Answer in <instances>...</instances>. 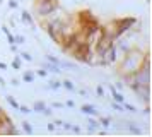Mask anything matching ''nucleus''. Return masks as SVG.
Segmentation results:
<instances>
[{
	"instance_id": "nucleus-1",
	"label": "nucleus",
	"mask_w": 152,
	"mask_h": 137,
	"mask_svg": "<svg viewBox=\"0 0 152 137\" xmlns=\"http://www.w3.org/2000/svg\"><path fill=\"white\" fill-rule=\"evenodd\" d=\"M145 52L138 50V48H132L120 58V63H118V72L121 75H128V74H135L138 68L142 67V62H144Z\"/></svg>"
},
{
	"instance_id": "nucleus-2",
	"label": "nucleus",
	"mask_w": 152,
	"mask_h": 137,
	"mask_svg": "<svg viewBox=\"0 0 152 137\" xmlns=\"http://www.w3.org/2000/svg\"><path fill=\"white\" fill-rule=\"evenodd\" d=\"M58 7V2H53V0H38L36 2V15H39V17H46L48 14H51V10Z\"/></svg>"
},
{
	"instance_id": "nucleus-3",
	"label": "nucleus",
	"mask_w": 152,
	"mask_h": 137,
	"mask_svg": "<svg viewBox=\"0 0 152 137\" xmlns=\"http://www.w3.org/2000/svg\"><path fill=\"white\" fill-rule=\"evenodd\" d=\"M103 38V27L101 26H96L94 29H89V31H86V45L92 50V48H96V45L99 43V40Z\"/></svg>"
},
{
	"instance_id": "nucleus-4",
	"label": "nucleus",
	"mask_w": 152,
	"mask_h": 137,
	"mask_svg": "<svg viewBox=\"0 0 152 137\" xmlns=\"http://www.w3.org/2000/svg\"><path fill=\"white\" fill-rule=\"evenodd\" d=\"M10 134H19V130L14 127L12 120L4 113L0 116V136H10Z\"/></svg>"
},
{
	"instance_id": "nucleus-5",
	"label": "nucleus",
	"mask_w": 152,
	"mask_h": 137,
	"mask_svg": "<svg viewBox=\"0 0 152 137\" xmlns=\"http://www.w3.org/2000/svg\"><path fill=\"white\" fill-rule=\"evenodd\" d=\"M118 60H120V55H118L115 45L101 53V63H103V65H111V63H115V62H118Z\"/></svg>"
},
{
	"instance_id": "nucleus-6",
	"label": "nucleus",
	"mask_w": 152,
	"mask_h": 137,
	"mask_svg": "<svg viewBox=\"0 0 152 137\" xmlns=\"http://www.w3.org/2000/svg\"><path fill=\"white\" fill-rule=\"evenodd\" d=\"M135 22H137V19H135V17H121V19H116L120 36H123V34L128 33L132 27L135 26Z\"/></svg>"
},
{
	"instance_id": "nucleus-7",
	"label": "nucleus",
	"mask_w": 152,
	"mask_h": 137,
	"mask_svg": "<svg viewBox=\"0 0 152 137\" xmlns=\"http://www.w3.org/2000/svg\"><path fill=\"white\" fill-rule=\"evenodd\" d=\"M101 27H103V34H104V36H110V38H113V40L120 38V31H118L116 19L106 22V24H104V26H101Z\"/></svg>"
},
{
	"instance_id": "nucleus-8",
	"label": "nucleus",
	"mask_w": 152,
	"mask_h": 137,
	"mask_svg": "<svg viewBox=\"0 0 152 137\" xmlns=\"http://www.w3.org/2000/svg\"><path fill=\"white\" fill-rule=\"evenodd\" d=\"M145 105H151V86H137L133 89Z\"/></svg>"
},
{
	"instance_id": "nucleus-9",
	"label": "nucleus",
	"mask_w": 152,
	"mask_h": 137,
	"mask_svg": "<svg viewBox=\"0 0 152 137\" xmlns=\"http://www.w3.org/2000/svg\"><path fill=\"white\" fill-rule=\"evenodd\" d=\"M33 111H38V113H43V115H51V110L45 105L43 101H36L34 103V106H33Z\"/></svg>"
},
{
	"instance_id": "nucleus-10",
	"label": "nucleus",
	"mask_w": 152,
	"mask_h": 137,
	"mask_svg": "<svg viewBox=\"0 0 152 137\" xmlns=\"http://www.w3.org/2000/svg\"><path fill=\"white\" fill-rule=\"evenodd\" d=\"M80 111L86 113V115H89V116H97V108L94 105H89V103L82 105V106H80Z\"/></svg>"
},
{
	"instance_id": "nucleus-11",
	"label": "nucleus",
	"mask_w": 152,
	"mask_h": 137,
	"mask_svg": "<svg viewBox=\"0 0 152 137\" xmlns=\"http://www.w3.org/2000/svg\"><path fill=\"white\" fill-rule=\"evenodd\" d=\"M43 68L46 70V72H53V74H60L62 72V68L58 63H51V62L46 60V63H43Z\"/></svg>"
},
{
	"instance_id": "nucleus-12",
	"label": "nucleus",
	"mask_w": 152,
	"mask_h": 137,
	"mask_svg": "<svg viewBox=\"0 0 152 137\" xmlns=\"http://www.w3.org/2000/svg\"><path fill=\"white\" fill-rule=\"evenodd\" d=\"M21 19H22V22H26V24H29L31 27H34V19H33V15H31L29 12L24 10V12L21 14Z\"/></svg>"
},
{
	"instance_id": "nucleus-13",
	"label": "nucleus",
	"mask_w": 152,
	"mask_h": 137,
	"mask_svg": "<svg viewBox=\"0 0 152 137\" xmlns=\"http://www.w3.org/2000/svg\"><path fill=\"white\" fill-rule=\"evenodd\" d=\"M111 94H113V101H116V103H125V96L121 94V91H113Z\"/></svg>"
},
{
	"instance_id": "nucleus-14",
	"label": "nucleus",
	"mask_w": 152,
	"mask_h": 137,
	"mask_svg": "<svg viewBox=\"0 0 152 137\" xmlns=\"http://www.w3.org/2000/svg\"><path fill=\"white\" fill-rule=\"evenodd\" d=\"M62 88H65L67 91H75V86H74V82L69 81V79H65V81H62Z\"/></svg>"
},
{
	"instance_id": "nucleus-15",
	"label": "nucleus",
	"mask_w": 152,
	"mask_h": 137,
	"mask_svg": "<svg viewBox=\"0 0 152 137\" xmlns=\"http://www.w3.org/2000/svg\"><path fill=\"white\" fill-rule=\"evenodd\" d=\"M34 77H36L34 72H24V75H22V81H24V82H33V81H34Z\"/></svg>"
},
{
	"instance_id": "nucleus-16",
	"label": "nucleus",
	"mask_w": 152,
	"mask_h": 137,
	"mask_svg": "<svg viewBox=\"0 0 152 137\" xmlns=\"http://www.w3.org/2000/svg\"><path fill=\"white\" fill-rule=\"evenodd\" d=\"M21 63H22L21 57H14V60H12V67H14V70H19V68H21Z\"/></svg>"
},
{
	"instance_id": "nucleus-17",
	"label": "nucleus",
	"mask_w": 152,
	"mask_h": 137,
	"mask_svg": "<svg viewBox=\"0 0 152 137\" xmlns=\"http://www.w3.org/2000/svg\"><path fill=\"white\" fill-rule=\"evenodd\" d=\"M97 127H99V120H96V118H89V130L91 132L96 130Z\"/></svg>"
},
{
	"instance_id": "nucleus-18",
	"label": "nucleus",
	"mask_w": 152,
	"mask_h": 137,
	"mask_svg": "<svg viewBox=\"0 0 152 137\" xmlns=\"http://www.w3.org/2000/svg\"><path fill=\"white\" fill-rule=\"evenodd\" d=\"M110 123H111V116H101V118H99V125L110 127Z\"/></svg>"
},
{
	"instance_id": "nucleus-19",
	"label": "nucleus",
	"mask_w": 152,
	"mask_h": 137,
	"mask_svg": "<svg viewBox=\"0 0 152 137\" xmlns=\"http://www.w3.org/2000/svg\"><path fill=\"white\" fill-rule=\"evenodd\" d=\"M5 98H7L9 105H10V106H12V108H14V110H17V108H19V103L15 101V99H14V98H12V96H5Z\"/></svg>"
},
{
	"instance_id": "nucleus-20",
	"label": "nucleus",
	"mask_w": 152,
	"mask_h": 137,
	"mask_svg": "<svg viewBox=\"0 0 152 137\" xmlns=\"http://www.w3.org/2000/svg\"><path fill=\"white\" fill-rule=\"evenodd\" d=\"M48 88H50V89H53V91H56V89L62 88V82H60V81H51Z\"/></svg>"
},
{
	"instance_id": "nucleus-21",
	"label": "nucleus",
	"mask_w": 152,
	"mask_h": 137,
	"mask_svg": "<svg viewBox=\"0 0 152 137\" xmlns=\"http://www.w3.org/2000/svg\"><path fill=\"white\" fill-rule=\"evenodd\" d=\"M111 106H113V110H116V111H123V103H116V101H113L111 103Z\"/></svg>"
},
{
	"instance_id": "nucleus-22",
	"label": "nucleus",
	"mask_w": 152,
	"mask_h": 137,
	"mask_svg": "<svg viewBox=\"0 0 152 137\" xmlns=\"http://www.w3.org/2000/svg\"><path fill=\"white\" fill-rule=\"evenodd\" d=\"M123 108L126 110V111H132V113H135V111H137V108H135L133 105H130V103H126V101L123 103Z\"/></svg>"
},
{
	"instance_id": "nucleus-23",
	"label": "nucleus",
	"mask_w": 152,
	"mask_h": 137,
	"mask_svg": "<svg viewBox=\"0 0 152 137\" xmlns=\"http://www.w3.org/2000/svg\"><path fill=\"white\" fill-rule=\"evenodd\" d=\"M22 129L26 130L28 134H33V127H31V123L29 122H22Z\"/></svg>"
},
{
	"instance_id": "nucleus-24",
	"label": "nucleus",
	"mask_w": 152,
	"mask_h": 137,
	"mask_svg": "<svg viewBox=\"0 0 152 137\" xmlns=\"http://www.w3.org/2000/svg\"><path fill=\"white\" fill-rule=\"evenodd\" d=\"M46 60L51 62V63H58V65H60V58H56L53 55H46Z\"/></svg>"
},
{
	"instance_id": "nucleus-25",
	"label": "nucleus",
	"mask_w": 152,
	"mask_h": 137,
	"mask_svg": "<svg viewBox=\"0 0 152 137\" xmlns=\"http://www.w3.org/2000/svg\"><path fill=\"white\" fill-rule=\"evenodd\" d=\"M128 129H130V132H133V134H140V129H137V127L133 125V122H128Z\"/></svg>"
},
{
	"instance_id": "nucleus-26",
	"label": "nucleus",
	"mask_w": 152,
	"mask_h": 137,
	"mask_svg": "<svg viewBox=\"0 0 152 137\" xmlns=\"http://www.w3.org/2000/svg\"><path fill=\"white\" fill-rule=\"evenodd\" d=\"M22 43H26V38L22 34H17L15 36V45H22Z\"/></svg>"
},
{
	"instance_id": "nucleus-27",
	"label": "nucleus",
	"mask_w": 152,
	"mask_h": 137,
	"mask_svg": "<svg viewBox=\"0 0 152 137\" xmlns=\"http://www.w3.org/2000/svg\"><path fill=\"white\" fill-rule=\"evenodd\" d=\"M21 58L22 60H26V62H33V57L28 53V52H24V53H21Z\"/></svg>"
},
{
	"instance_id": "nucleus-28",
	"label": "nucleus",
	"mask_w": 152,
	"mask_h": 137,
	"mask_svg": "<svg viewBox=\"0 0 152 137\" xmlns=\"http://www.w3.org/2000/svg\"><path fill=\"white\" fill-rule=\"evenodd\" d=\"M96 94L99 96V98H103L104 96V88L103 86H96Z\"/></svg>"
},
{
	"instance_id": "nucleus-29",
	"label": "nucleus",
	"mask_w": 152,
	"mask_h": 137,
	"mask_svg": "<svg viewBox=\"0 0 152 137\" xmlns=\"http://www.w3.org/2000/svg\"><path fill=\"white\" fill-rule=\"evenodd\" d=\"M19 111H21V113H26V115H28V113H31V111H33V110L31 108H28V106H21V105H19Z\"/></svg>"
},
{
	"instance_id": "nucleus-30",
	"label": "nucleus",
	"mask_w": 152,
	"mask_h": 137,
	"mask_svg": "<svg viewBox=\"0 0 152 137\" xmlns=\"http://www.w3.org/2000/svg\"><path fill=\"white\" fill-rule=\"evenodd\" d=\"M9 7L14 10V9H17V7H19V2H17V0H9Z\"/></svg>"
},
{
	"instance_id": "nucleus-31",
	"label": "nucleus",
	"mask_w": 152,
	"mask_h": 137,
	"mask_svg": "<svg viewBox=\"0 0 152 137\" xmlns=\"http://www.w3.org/2000/svg\"><path fill=\"white\" fill-rule=\"evenodd\" d=\"M36 75H39V77H46V75H48V72H46L45 68H39V70L36 72Z\"/></svg>"
},
{
	"instance_id": "nucleus-32",
	"label": "nucleus",
	"mask_w": 152,
	"mask_h": 137,
	"mask_svg": "<svg viewBox=\"0 0 152 137\" xmlns=\"http://www.w3.org/2000/svg\"><path fill=\"white\" fill-rule=\"evenodd\" d=\"M7 40H9V45H12V43H15V36L9 33V34H7Z\"/></svg>"
},
{
	"instance_id": "nucleus-33",
	"label": "nucleus",
	"mask_w": 152,
	"mask_h": 137,
	"mask_svg": "<svg viewBox=\"0 0 152 137\" xmlns=\"http://www.w3.org/2000/svg\"><path fill=\"white\" fill-rule=\"evenodd\" d=\"M123 86H125V84L120 81V82H116V84H115V89H116V91H121V89H123Z\"/></svg>"
},
{
	"instance_id": "nucleus-34",
	"label": "nucleus",
	"mask_w": 152,
	"mask_h": 137,
	"mask_svg": "<svg viewBox=\"0 0 152 137\" xmlns=\"http://www.w3.org/2000/svg\"><path fill=\"white\" fill-rule=\"evenodd\" d=\"M70 130H74L75 134H79V132H80V127H79V125H72V127H70Z\"/></svg>"
},
{
	"instance_id": "nucleus-35",
	"label": "nucleus",
	"mask_w": 152,
	"mask_h": 137,
	"mask_svg": "<svg viewBox=\"0 0 152 137\" xmlns=\"http://www.w3.org/2000/svg\"><path fill=\"white\" fill-rule=\"evenodd\" d=\"M65 106H69V108H74V106H75V103L72 101V99H69V101L65 103Z\"/></svg>"
},
{
	"instance_id": "nucleus-36",
	"label": "nucleus",
	"mask_w": 152,
	"mask_h": 137,
	"mask_svg": "<svg viewBox=\"0 0 152 137\" xmlns=\"http://www.w3.org/2000/svg\"><path fill=\"white\" fill-rule=\"evenodd\" d=\"M65 103H53V108H63Z\"/></svg>"
},
{
	"instance_id": "nucleus-37",
	"label": "nucleus",
	"mask_w": 152,
	"mask_h": 137,
	"mask_svg": "<svg viewBox=\"0 0 152 137\" xmlns=\"http://www.w3.org/2000/svg\"><path fill=\"white\" fill-rule=\"evenodd\" d=\"M144 113H145V115H151V105H147V106H145Z\"/></svg>"
},
{
	"instance_id": "nucleus-38",
	"label": "nucleus",
	"mask_w": 152,
	"mask_h": 137,
	"mask_svg": "<svg viewBox=\"0 0 152 137\" xmlns=\"http://www.w3.org/2000/svg\"><path fill=\"white\" fill-rule=\"evenodd\" d=\"M53 123H55V127H62V125H63V122H62V120H55Z\"/></svg>"
},
{
	"instance_id": "nucleus-39",
	"label": "nucleus",
	"mask_w": 152,
	"mask_h": 137,
	"mask_svg": "<svg viewBox=\"0 0 152 137\" xmlns=\"http://www.w3.org/2000/svg\"><path fill=\"white\" fill-rule=\"evenodd\" d=\"M2 31H4V34H9V33H10V31H9V27H7V26H4V27H2Z\"/></svg>"
},
{
	"instance_id": "nucleus-40",
	"label": "nucleus",
	"mask_w": 152,
	"mask_h": 137,
	"mask_svg": "<svg viewBox=\"0 0 152 137\" xmlns=\"http://www.w3.org/2000/svg\"><path fill=\"white\" fill-rule=\"evenodd\" d=\"M10 50H12V52H17V45H15V43H12V45H10Z\"/></svg>"
},
{
	"instance_id": "nucleus-41",
	"label": "nucleus",
	"mask_w": 152,
	"mask_h": 137,
	"mask_svg": "<svg viewBox=\"0 0 152 137\" xmlns=\"http://www.w3.org/2000/svg\"><path fill=\"white\" fill-rule=\"evenodd\" d=\"M10 84H12V86H19V81H17V79H12V81H10Z\"/></svg>"
},
{
	"instance_id": "nucleus-42",
	"label": "nucleus",
	"mask_w": 152,
	"mask_h": 137,
	"mask_svg": "<svg viewBox=\"0 0 152 137\" xmlns=\"http://www.w3.org/2000/svg\"><path fill=\"white\" fill-rule=\"evenodd\" d=\"M48 130H55V123H48Z\"/></svg>"
},
{
	"instance_id": "nucleus-43",
	"label": "nucleus",
	"mask_w": 152,
	"mask_h": 137,
	"mask_svg": "<svg viewBox=\"0 0 152 137\" xmlns=\"http://www.w3.org/2000/svg\"><path fill=\"white\" fill-rule=\"evenodd\" d=\"M0 68H2V70H5V68H7V65H5L4 62H0Z\"/></svg>"
},
{
	"instance_id": "nucleus-44",
	"label": "nucleus",
	"mask_w": 152,
	"mask_h": 137,
	"mask_svg": "<svg viewBox=\"0 0 152 137\" xmlns=\"http://www.w3.org/2000/svg\"><path fill=\"white\" fill-rule=\"evenodd\" d=\"M0 86H2V88H4V86H5V81H4V79H2V77H0Z\"/></svg>"
},
{
	"instance_id": "nucleus-45",
	"label": "nucleus",
	"mask_w": 152,
	"mask_h": 137,
	"mask_svg": "<svg viewBox=\"0 0 152 137\" xmlns=\"http://www.w3.org/2000/svg\"><path fill=\"white\" fill-rule=\"evenodd\" d=\"M4 115V110H2V106H0V116Z\"/></svg>"
},
{
	"instance_id": "nucleus-46",
	"label": "nucleus",
	"mask_w": 152,
	"mask_h": 137,
	"mask_svg": "<svg viewBox=\"0 0 152 137\" xmlns=\"http://www.w3.org/2000/svg\"><path fill=\"white\" fill-rule=\"evenodd\" d=\"M17 2H24V0H17Z\"/></svg>"
}]
</instances>
